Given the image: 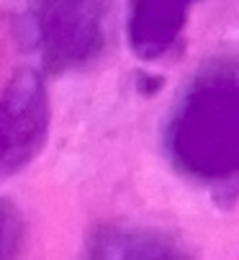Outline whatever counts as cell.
I'll list each match as a JSON object with an SVG mask.
<instances>
[{"label": "cell", "instance_id": "6da1fadb", "mask_svg": "<svg viewBox=\"0 0 239 260\" xmlns=\"http://www.w3.org/2000/svg\"><path fill=\"white\" fill-rule=\"evenodd\" d=\"M170 150L193 178L239 175V62L214 59L193 78L170 124Z\"/></svg>", "mask_w": 239, "mask_h": 260}, {"label": "cell", "instance_id": "7a4b0ae2", "mask_svg": "<svg viewBox=\"0 0 239 260\" xmlns=\"http://www.w3.org/2000/svg\"><path fill=\"white\" fill-rule=\"evenodd\" d=\"M31 16L49 70L83 67L106 44L108 0H31Z\"/></svg>", "mask_w": 239, "mask_h": 260}, {"label": "cell", "instance_id": "3957f363", "mask_svg": "<svg viewBox=\"0 0 239 260\" xmlns=\"http://www.w3.org/2000/svg\"><path fill=\"white\" fill-rule=\"evenodd\" d=\"M47 132L44 88L31 72L18 75L0 98V180L23 168Z\"/></svg>", "mask_w": 239, "mask_h": 260}, {"label": "cell", "instance_id": "277c9868", "mask_svg": "<svg viewBox=\"0 0 239 260\" xmlns=\"http://www.w3.org/2000/svg\"><path fill=\"white\" fill-rule=\"evenodd\" d=\"M193 0H131L129 42L139 57L167 54L188 23Z\"/></svg>", "mask_w": 239, "mask_h": 260}, {"label": "cell", "instance_id": "5b68a950", "mask_svg": "<svg viewBox=\"0 0 239 260\" xmlns=\"http://www.w3.org/2000/svg\"><path fill=\"white\" fill-rule=\"evenodd\" d=\"M95 260H173L165 250L144 247V245H126L124 240H116L100 247Z\"/></svg>", "mask_w": 239, "mask_h": 260}, {"label": "cell", "instance_id": "8992f818", "mask_svg": "<svg viewBox=\"0 0 239 260\" xmlns=\"http://www.w3.org/2000/svg\"><path fill=\"white\" fill-rule=\"evenodd\" d=\"M8 245H11V232H8V221H6V216L0 214V260L6 257V252H8Z\"/></svg>", "mask_w": 239, "mask_h": 260}]
</instances>
